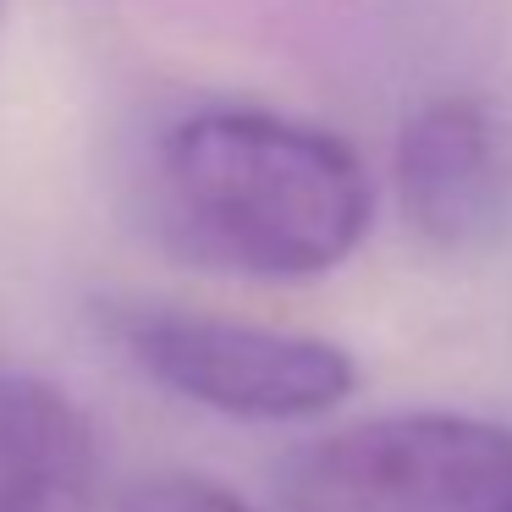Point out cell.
Listing matches in <instances>:
<instances>
[{
	"label": "cell",
	"mask_w": 512,
	"mask_h": 512,
	"mask_svg": "<svg viewBox=\"0 0 512 512\" xmlns=\"http://www.w3.org/2000/svg\"><path fill=\"white\" fill-rule=\"evenodd\" d=\"M281 512H512V430L474 413H375L281 468Z\"/></svg>",
	"instance_id": "obj_3"
},
{
	"label": "cell",
	"mask_w": 512,
	"mask_h": 512,
	"mask_svg": "<svg viewBox=\"0 0 512 512\" xmlns=\"http://www.w3.org/2000/svg\"><path fill=\"white\" fill-rule=\"evenodd\" d=\"M105 331L171 397L221 419L287 424L342 408L358 386L353 353L325 336L276 331L182 303H105Z\"/></svg>",
	"instance_id": "obj_2"
},
{
	"label": "cell",
	"mask_w": 512,
	"mask_h": 512,
	"mask_svg": "<svg viewBox=\"0 0 512 512\" xmlns=\"http://www.w3.org/2000/svg\"><path fill=\"white\" fill-rule=\"evenodd\" d=\"M391 177L402 215L435 248L490 243L512 210V138L485 100H424L397 133Z\"/></svg>",
	"instance_id": "obj_4"
},
{
	"label": "cell",
	"mask_w": 512,
	"mask_h": 512,
	"mask_svg": "<svg viewBox=\"0 0 512 512\" xmlns=\"http://www.w3.org/2000/svg\"><path fill=\"white\" fill-rule=\"evenodd\" d=\"M116 512H254L204 474H149L116 501Z\"/></svg>",
	"instance_id": "obj_6"
},
{
	"label": "cell",
	"mask_w": 512,
	"mask_h": 512,
	"mask_svg": "<svg viewBox=\"0 0 512 512\" xmlns=\"http://www.w3.org/2000/svg\"><path fill=\"white\" fill-rule=\"evenodd\" d=\"M149 193L182 254L254 281L331 276L375 215L369 177L342 138L259 105L177 116L155 144Z\"/></svg>",
	"instance_id": "obj_1"
},
{
	"label": "cell",
	"mask_w": 512,
	"mask_h": 512,
	"mask_svg": "<svg viewBox=\"0 0 512 512\" xmlns=\"http://www.w3.org/2000/svg\"><path fill=\"white\" fill-rule=\"evenodd\" d=\"M0 12H6V0H0Z\"/></svg>",
	"instance_id": "obj_7"
},
{
	"label": "cell",
	"mask_w": 512,
	"mask_h": 512,
	"mask_svg": "<svg viewBox=\"0 0 512 512\" xmlns=\"http://www.w3.org/2000/svg\"><path fill=\"white\" fill-rule=\"evenodd\" d=\"M0 512H105L89 413L12 358H0Z\"/></svg>",
	"instance_id": "obj_5"
}]
</instances>
